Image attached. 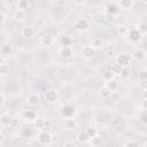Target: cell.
Here are the masks:
<instances>
[{
	"mask_svg": "<svg viewBox=\"0 0 147 147\" xmlns=\"http://www.w3.org/2000/svg\"><path fill=\"white\" fill-rule=\"evenodd\" d=\"M37 141L42 146H48L53 142V136L49 131L42 130L37 134Z\"/></svg>",
	"mask_w": 147,
	"mask_h": 147,
	"instance_id": "cell-1",
	"label": "cell"
},
{
	"mask_svg": "<svg viewBox=\"0 0 147 147\" xmlns=\"http://www.w3.org/2000/svg\"><path fill=\"white\" fill-rule=\"evenodd\" d=\"M77 114V109L74 105H63L60 108V116L62 118H69V117H75Z\"/></svg>",
	"mask_w": 147,
	"mask_h": 147,
	"instance_id": "cell-2",
	"label": "cell"
},
{
	"mask_svg": "<svg viewBox=\"0 0 147 147\" xmlns=\"http://www.w3.org/2000/svg\"><path fill=\"white\" fill-rule=\"evenodd\" d=\"M131 61H132L131 53H127V52H122L116 56V63L118 65H121L122 68L123 67H129L131 64Z\"/></svg>",
	"mask_w": 147,
	"mask_h": 147,
	"instance_id": "cell-3",
	"label": "cell"
},
{
	"mask_svg": "<svg viewBox=\"0 0 147 147\" xmlns=\"http://www.w3.org/2000/svg\"><path fill=\"white\" fill-rule=\"evenodd\" d=\"M125 37H127V40H129L131 44H138V42H140L141 39H142V36H141V33L138 31L137 28H133V29L127 30Z\"/></svg>",
	"mask_w": 147,
	"mask_h": 147,
	"instance_id": "cell-4",
	"label": "cell"
},
{
	"mask_svg": "<svg viewBox=\"0 0 147 147\" xmlns=\"http://www.w3.org/2000/svg\"><path fill=\"white\" fill-rule=\"evenodd\" d=\"M44 98H45V101L46 102H48V103H55L60 99V93L55 88H48V90L45 91Z\"/></svg>",
	"mask_w": 147,
	"mask_h": 147,
	"instance_id": "cell-5",
	"label": "cell"
},
{
	"mask_svg": "<svg viewBox=\"0 0 147 147\" xmlns=\"http://www.w3.org/2000/svg\"><path fill=\"white\" fill-rule=\"evenodd\" d=\"M75 29L78 32H86L90 29V22L86 18H78L75 22Z\"/></svg>",
	"mask_w": 147,
	"mask_h": 147,
	"instance_id": "cell-6",
	"label": "cell"
},
{
	"mask_svg": "<svg viewBox=\"0 0 147 147\" xmlns=\"http://www.w3.org/2000/svg\"><path fill=\"white\" fill-rule=\"evenodd\" d=\"M131 56H132V60H136V61H144L145 57H146V51L141 47H137L134 48V51L131 53Z\"/></svg>",
	"mask_w": 147,
	"mask_h": 147,
	"instance_id": "cell-7",
	"label": "cell"
},
{
	"mask_svg": "<svg viewBox=\"0 0 147 147\" xmlns=\"http://www.w3.org/2000/svg\"><path fill=\"white\" fill-rule=\"evenodd\" d=\"M116 2H117L118 9L124 10V11H127V10L132 9V7L134 5V0H118Z\"/></svg>",
	"mask_w": 147,
	"mask_h": 147,
	"instance_id": "cell-8",
	"label": "cell"
},
{
	"mask_svg": "<svg viewBox=\"0 0 147 147\" xmlns=\"http://www.w3.org/2000/svg\"><path fill=\"white\" fill-rule=\"evenodd\" d=\"M94 49L90 46V45H87V46H84L83 48H82V51H80V55H82V57L83 59H85V60H90V59H92L93 56H94Z\"/></svg>",
	"mask_w": 147,
	"mask_h": 147,
	"instance_id": "cell-9",
	"label": "cell"
},
{
	"mask_svg": "<svg viewBox=\"0 0 147 147\" xmlns=\"http://www.w3.org/2000/svg\"><path fill=\"white\" fill-rule=\"evenodd\" d=\"M54 41H55L54 37H53L52 34H49V33H46V34H44V36L40 38V44H41L44 47H51V46L54 44Z\"/></svg>",
	"mask_w": 147,
	"mask_h": 147,
	"instance_id": "cell-10",
	"label": "cell"
},
{
	"mask_svg": "<svg viewBox=\"0 0 147 147\" xmlns=\"http://www.w3.org/2000/svg\"><path fill=\"white\" fill-rule=\"evenodd\" d=\"M63 126L67 131H71V130H75L77 127V122L75 119V117H69V118H64V122H63Z\"/></svg>",
	"mask_w": 147,
	"mask_h": 147,
	"instance_id": "cell-11",
	"label": "cell"
},
{
	"mask_svg": "<svg viewBox=\"0 0 147 147\" xmlns=\"http://www.w3.org/2000/svg\"><path fill=\"white\" fill-rule=\"evenodd\" d=\"M21 34L25 39H31V38L34 37V29L32 26H29V25L28 26H24L22 29V31H21Z\"/></svg>",
	"mask_w": 147,
	"mask_h": 147,
	"instance_id": "cell-12",
	"label": "cell"
},
{
	"mask_svg": "<svg viewBox=\"0 0 147 147\" xmlns=\"http://www.w3.org/2000/svg\"><path fill=\"white\" fill-rule=\"evenodd\" d=\"M60 55L63 57V59H71L72 55H74V52H72V48L70 46H62L60 48Z\"/></svg>",
	"mask_w": 147,
	"mask_h": 147,
	"instance_id": "cell-13",
	"label": "cell"
},
{
	"mask_svg": "<svg viewBox=\"0 0 147 147\" xmlns=\"http://www.w3.org/2000/svg\"><path fill=\"white\" fill-rule=\"evenodd\" d=\"M20 116L23 118V119H26V121H33L36 117H37V114L33 111V110H28V109H24L21 111Z\"/></svg>",
	"mask_w": 147,
	"mask_h": 147,
	"instance_id": "cell-14",
	"label": "cell"
},
{
	"mask_svg": "<svg viewBox=\"0 0 147 147\" xmlns=\"http://www.w3.org/2000/svg\"><path fill=\"white\" fill-rule=\"evenodd\" d=\"M90 46H91L94 51H100V49L103 48V40H102L101 38H99V37H95V38L92 39Z\"/></svg>",
	"mask_w": 147,
	"mask_h": 147,
	"instance_id": "cell-15",
	"label": "cell"
},
{
	"mask_svg": "<svg viewBox=\"0 0 147 147\" xmlns=\"http://www.w3.org/2000/svg\"><path fill=\"white\" fill-rule=\"evenodd\" d=\"M105 86H106L110 92H116V91L118 90V82H117L115 78H113V79L107 80L106 84H105Z\"/></svg>",
	"mask_w": 147,
	"mask_h": 147,
	"instance_id": "cell-16",
	"label": "cell"
},
{
	"mask_svg": "<svg viewBox=\"0 0 147 147\" xmlns=\"http://www.w3.org/2000/svg\"><path fill=\"white\" fill-rule=\"evenodd\" d=\"M117 10H118V7H117V5H115L114 2H108V3L105 6V11H106V14H108V15H114V14L117 13Z\"/></svg>",
	"mask_w": 147,
	"mask_h": 147,
	"instance_id": "cell-17",
	"label": "cell"
},
{
	"mask_svg": "<svg viewBox=\"0 0 147 147\" xmlns=\"http://www.w3.org/2000/svg\"><path fill=\"white\" fill-rule=\"evenodd\" d=\"M91 140V138L88 137V134L86 133V131H80L78 134H77V141L79 144H88Z\"/></svg>",
	"mask_w": 147,
	"mask_h": 147,
	"instance_id": "cell-18",
	"label": "cell"
},
{
	"mask_svg": "<svg viewBox=\"0 0 147 147\" xmlns=\"http://www.w3.org/2000/svg\"><path fill=\"white\" fill-rule=\"evenodd\" d=\"M39 101H40V99H39V95L37 93H31L26 98V102L30 106H37L39 103Z\"/></svg>",
	"mask_w": 147,
	"mask_h": 147,
	"instance_id": "cell-19",
	"label": "cell"
},
{
	"mask_svg": "<svg viewBox=\"0 0 147 147\" xmlns=\"http://www.w3.org/2000/svg\"><path fill=\"white\" fill-rule=\"evenodd\" d=\"M57 40L61 44V46H70L71 42H72V39L69 36H65V34H60L57 37Z\"/></svg>",
	"mask_w": 147,
	"mask_h": 147,
	"instance_id": "cell-20",
	"label": "cell"
},
{
	"mask_svg": "<svg viewBox=\"0 0 147 147\" xmlns=\"http://www.w3.org/2000/svg\"><path fill=\"white\" fill-rule=\"evenodd\" d=\"M25 17H26V14H25V10H23V9H17L14 14V18L17 22H23L25 20Z\"/></svg>",
	"mask_w": 147,
	"mask_h": 147,
	"instance_id": "cell-21",
	"label": "cell"
},
{
	"mask_svg": "<svg viewBox=\"0 0 147 147\" xmlns=\"http://www.w3.org/2000/svg\"><path fill=\"white\" fill-rule=\"evenodd\" d=\"M13 53V48L10 45H2L0 46V55L1 56H8Z\"/></svg>",
	"mask_w": 147,
	"mask_h": 147,
	"instance_id": "cell-22",
	"label": "cell"
},
{
	"mask_svg": "<svg viewBox=\"0 0 147 147\" xmlns=\"http://www.w3.org/2000/svg\"><path fill=\"white\" fill-rule=\"evenodd\" d=\"M32 122H33V125H34L37 129H39V130H41V129H45V127H46V121H45L44 118L36 117Z\"/></svg>",
	"mask_w": 147,
	"mask_h": 147,
	"instance_id": "cell-23",
	"label": "cell"
},
{
	"mask_svg": "<svg viewBox=\"0 0 147 147\" xmlns=\"http://www.w3.org/2000/svg\"><path fill=\"white\" fill-rule=\"evenodd\" d=\"M111 93H113V92H110L106 86H102V87L99 90V95H100L101 99H108V98H110Z\"/></svg>",
	"mask_w": 147,
	"mask_h": 147,
	"instance_id": "cell-24",
	"label": "cell"
},
{
	"mask_svg": "<svg viewBox=\"0 0 147 147\" xmlns=\"http://www.w3.org/2000/svg\"><path fill=\"white\" fill-rule=\"evenodd\" d=\"M10 118H11V116L8 113H3V114L0 115V123L5 126H8L9 122H10Z\"/></svg>",
	"mask_w": 147,
	"mask_h": 147,
	"instance_id": "cell-25",
	"label": "cell"
},
{
	"mask_svg": "<svg viewBox=\"0 0 147 147\" xmlns=\"http://www.w3.org/2000/svg\"><path fill=\"white\" fill-rule=\"evenodd\" d=\"M116 30H117L118 34H121V36H125L126 32H127V30H129V28L126 26L125 23H124V24H117V25H116Z\"/></svg>",
	"mask_w": 147,
	"mask_h": 147,
	"instance_id": "cell-26",
	"label": "cell"
},
{
	"mask_svg": "<svg viewBox=\"0 0 147 147\" xmlns=\"http://www.w3.org/2000/svg\"><path fill=\"white\" fill-rule=\"evenodd\" d=\"M130 74H131L130 68H129V67H123V68L121 69V72H119L118 76H119L122 79H126V78H129Z\"/></svg>",
	"mask_w": 147,
	"mask_h": 147,
	"instance_id": "cell-27",
	"label": "cell"
},
{
	"mask_svg": "<svg viewBox=\"0 0 147 147\" xmlns=\"http://www.w3.org/2000/svg\"><path fill=\"white\" fill-rule=\"evenodd\" d=\"M138 117L142 124H147V109H140Z\"/></svg>",
	"mask_w": 147,
	"mask_h": 147,
	"instance_id": "cell-28",
	"label": "cell"
},
{
	"mask_svg": "<svg viewBox=\"0 0 147 147\" xmlns=\"http://www.w3.org/2000/svg\"><path fill=\"white\" fill-rule=\"evenodd\" d=\"M90 144H91L92 146H100V145L102 144V138H101V137L99 136V133H98L96 136H94L93 138H91Z\"/></svg>",
	"mask_w": 147,
	"mask_h": 147,
	"instance_id": "cell-29",
	"label": "cell"
},
{
	"mask_svg": "<svg viewBox=\"0 0 147 147\" xmlns=\"http://www.w3.org/2000/svg\"><path fill=\"white\" fill-rule=\"evenodd\" d=\"M8 126L11 127V129H17V127L20 126V117H13V116H11Z\"/></svg>",
	"mask_w": 147,
	"mask_h": 147,
	"instance_id": "cell-30",
	"label": "cell"
},
{
	"mask_svg": "<svg viewBox=\"0 0 147 147\" xmlns=\"http://www.w3.org/2000/svg\"><path fill=\"white\" fill-rule=\"evenodd\" d=\"M137 29H138V31L141 33V36H142V37L147 34V24H146V23H144V22L139 23V24H138V26H137Z\"/></svg>",
	"mask_w": 147,
	"mask_h": 147,
	"instance_id": "cell-31",
	"label": "cell"
},
{
	"mask_svg": "<svg viewBox=\"0 0 147 147\" xmlns=\"http://www.w3.org/2000/svg\"><path fill=\"white\" fill-rule=\"evenodd\" d=\"M9 72V65L5 62L0 63V76H6Z\"/></svg>",
	"mask_w": 147,
	"mask_h": 147,
	"instance_id": "cell-32",
	"label": "cell"
},
{
	"mask_svg": "<svg viewBox=\"0 0 147 147\" xmlns=\"http://www.w3.org/2000/svg\"><path fill=\"white\" fill-rule=\"evenodd\" d=\"M102 79L105 80V82H107V80H109V79H113V78H115V75L108 69V70H106V71H103V74H102Z\"/></svg>",
	"mask_w": 147,
	"mask_h": 147,
	"instance_id": "cell-33",
	"label": "cell"
},
{
	"mask_svg": "<svg viewBox=\"0 0 147 147\" xmlns=\"http://www.w3.org/2000/svg\"><path fill=\"white\" fill-rule=\"evenodd\" d=\"M29 8V0H18L17 1V9H28Z\"/></svg>",
	"mask_w": 147,
	"mask_h": 147,
	"instance_id": "cell-34",
	"label": "cell"
},
{
	"mask_svg": "<svg viewBox=\"0 0 147 147\" xmlns=\"http://www.w3.org/2000/svg\"><path fill=\"white\" fill-rule=\"evenodd\" d=\"M138 80L139 82H146L147 80V70L146 69H141L138 72Z\"/></svg>",
	"mask_w": 147,
	"mask_h": 147,
	"instance_id": "cell-35",
	"label": "cell"
},
{
	"mask_svg": "<svg viewBox=\"0 0 147 147\" xmlns=\"http://www.w3.org/2000/svg\"><path fill=\"white\" fill-rule=\"evenodd\" d=\"M121 69H122V67L121 65H118L117 63H115V64H113V65H110V68H109V70L115 75V76H118L119 75V72H121Z\"/></svg>",
	"mask_w": 147,
	"mask_h": 147,
	"instance_id": "cell-36",
	"label": "cell"
},
{
	"mask_svg": "<svg viewBox=\"0 0 147 147\" xmlns=\"http://www.w3.org/2000/svg\"><path fill=\"white\" fill-rule=\"evenodd\" d=\"M85 131H86V133L88 134V137H90V138H93L94 136H96V134H98V130H96L95 127H88V129H86Z\"/></svg>",
	"mask_w": 147,
	"mask_h": 147,
	"instance_id": "cell-37",
	"label": "cell"
},
{
	"mask_svg": "<svg viewBox=\"0 0 147 147\" xmlns=\"http://www.w3.org/2000/svg\"><path fill=\"white\" fill-rule=\"evenodd\" d=\"M124 146H125V147H137V146H139V142H138V140L131 139V140H127V141L124 144Z\"/></svg>",
	"mask_w": 147,
	"mask_h": 147,
	"instance_id": "cell-38",
	"label": "cell"
},
{
	"mask_svg": "<svg viewBox=\"0 0 147 147\" xmlns=\"http://www.w3.org/2000/svg\"><path fill=\"white\" fill-rule=\"evenodd\" d=\"M5 22H6V14L0 10V24H2Z\"/></svg>",
	"mask_w": 147,
	"mask_h": 147,
	"instance_id": "cell-39",
	"label": "cell"
},
{
	"mask_svg": "<svg viewBox=\"0 0 147 147\" xmlns=\"http://www.w3.org/2000/svg\"><path fill=\"white\" fill-rule=\"evenodd\" d=\"M3 103H5V95L2 93H0V107L3 106Z\"/></svg>",
	"mask_w": 147,
	"mask_h": 147,
	"instance_id": "cell-40",
	"label": "cell"
},
{
	"mask_svg": "<svg viewBox=\"0 0 147 147\" xmlns=\"http://www.w3.org/2000/svg\"><path fill=\"white\" fill-rule=\"evenodd\" d=\"M74 2L77 3V5H84V3L87 2V0H74Z\"/></svg>",
	"mask_w": 147,
	"mask_h": 147,
	"instance_id": "cell-41",
	"label": "cell"
},
{
	"mask_svg": "<svg viewBox=\"0 0 147 147\" xmlns=\"http://www.w3.org/2000/svg\"><path fill=\"white\" fill-rule=\"evenodd\" d=\"M141 109H147V108H146V99H144V100L141 101Z\"/></svg>",
	"mask_w": 147,
	"mask_h": 147,
	"instance_id": "cell-42",
	"label": "cell"
},
{
	"mask_svg": "<svg viewBox=\"0 0 147 147\" xmlns=\"http://www.w3.org/2000/svg\"><path fill=\"white\" fill-rule=\"evenodd\" d=\"M2 141H3V136H2V133H0V145L2 144Z\"/></svg>",
	"mask_w": 147,
	"mask_h": 147,
	"instance_id": "cell-43",
	"label": "cell"
},
{
	"mask_svg": "<svg viewBox=\"0 0 147 147\" xmlns=\"http://www.w3.org/2000/svg\"><path fill=\"white\" fill-rule=\"evenodd\" d=\"M141 1H142V2H147V0H141Z\"/></svg>",
	"mask_w": 147,
	"mask_h": 147,
	"instance_id": "cell-44",
	"label": "cell"
},
{
	"mask_svg": "<svg viewBox=\"0 0 147 147\" xmlns=\"http://www.w3.org/2000/svg\"><path fill=\"white\" fill-rule=\"evenodd\" d=\"M0 133H1V126H0Z\"/></svg>",
	"mask_w": 147,
	"mask_h": 147,
	"instance_id": "cell-45",
	"label": "cell"
},
{
	"mask_svg": "<svg viewBox=\"0 0 147 147\" xmlns=\"http://www.w3.org/2000/svg\"><path fill=\"white\" fill-rule=\"evenodd\" d=\"M115 1H118V0H115Z\"/></svg>",
	"mask_w": 147,
	"mask_h": 147,
	"instance_id": "cell-46",
	"label": "cell"
}]
</instances>
